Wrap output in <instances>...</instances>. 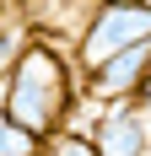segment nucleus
<instances>
[{
    "label": "nucleus",
    "mask_w": 151,
    "mask_h": 156,
    "mask_svg": "<svg viewBox=\"0 0 151 156\" xmlns=\"http://www.w3.org/2000/svg\"><path fill=\"white\" fill-rule=\"evenodd\" d=\"M81 102H87L81 65L54 38H27L22 54L0 70V108H6V119H16L38 140H49L65 124H76Z\"/></svg>",
    "instance_id": "f257e3e1"
},
{
    "label": "nucleus",
    "mask_w": 151,
    "mask_h": 156,
    "mask_svg": "<svg viewBox=\"0 0 151 156\" xmlns=\"http://www.w3.org/2000/svg\"><path fill=\"white\" fill-rule=\"evenodd\" d=\"M146 38H151V5H140V0H92L87 22H81V32L70 43V59L87 76L108 54H119L130 43H146Z\"/></svg>",
    "instance_id": "f03ea898"
},
{
    "label": "nucleus",
    "mask_w": 151,
    "mask_h": 156,
    "mask_svg": "<svg viewBox=\"0 0 151 156\" xmlns=\"http://www.w3.org/2000/svg\"><path fill=\"white\" fill-rule=\"evenodd\" d=\"M87 135L97 145V156H151V124L135 97L97 102V119L87 124Z\"/></svg>",
    "instance_id": "7ed1b4c3"
},
{
    "label": "nucleus",
    "mask_w": 151,
    "mask_h": 156,
    "mask_svg": "<svg viewBox=\"0 0 151 156\" xmlns=\"http://www.w3.org/2000/svg\"><path fill=\"white\" fill-rule=\"evenodd\" d=\"M146 70H151V38L119 48V54H108L103 65H92L87 76H81L87 102H119V97H135L140 81H146Z\"/></svg>",
    "instance_id": "20e7f679"
},
{
    "label": "nucleus",
    "mask_w": 151,
    "mask_h": 156,
    "mask_svg": "<svg viewBox=\"0 0 151 156\" xmlns=\"http://www.w3.org/2000/svg\"><path fill=\"white\" fill-rule=\"evenodd\" d=\"M0 156H43V140L27 135L16 119H6V108H0Z\"/></svg>",
    "instance_id": "39448f33"
},
{
    "label": "nucleus",
    "mask_w": 151,
    "mask_h": 156,
    "mask_svg": "<svg viewBox=\"0 0 151 156\" xmlns=\"http://www.w3.org/2000/svg\"><path fill=\"white\" fill-rule=\"evenodd\" d=\"M43 156H97V145H92V135H87V129L65 124L60 135H49V140H43Z\"/></svg>",
    "instance_id": "423d86ee"
},
{
    "label": "nucleus",
    "mask_w": 151,
    "mask_h": 156,
    "mask_svg": "<svg viewBox=\"0 0 151 156\" xmlns=\"http://www.w3.org/2000/svg\"><path fill=\"white\" fill-rule=\"evenodd\" d=\"M135 102H140V108L151 113V70H146V81H140V92H135Z\"/></svg>",
    "instance_id": "0eeeda50"
},
{
    "label": "nucleus",
    "mask_w": 151,
    "mask_h": 156,
    "mask_svg": "<svg viewBox=\"0 0 151 156\" xmlns=\"http://www.w3.org/2000/svg\"><path fill=\"white\" fill-rule=\"evenodd\" d=\"M140 5H151V0H140Z\"/></svg>",
    "instance_id": "6e6552de"
}]
</instances>
